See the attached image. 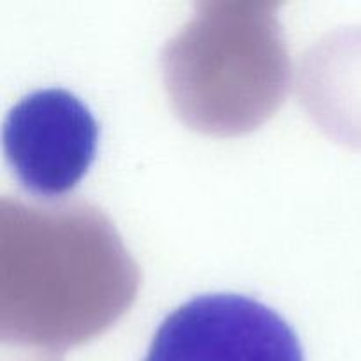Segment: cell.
<instances>
[{
  "label": "cell",
  "instance_id": "1",
  "mask_svg": "<svg viewBox=\"0 0 361 361\" xmlns=\"http://www.w3.org/2000/svg\"><path fill=\"white\" fill-rule=\"evenodd\" d=\"M145 361H303V349L270 307L249 296L214 293L169 314Z\"/></svg>",
  "mask_w": 361,
  "mask_h": 361
},
{
  "label": "cell",
  "instance_id": "2",
  "mask_svg": "<svg viewBox=\"0 0 361 361\" xmlns=\"http://www.w3.org/2000/svg\"><path fill=\"white\" fill-rule=\"evenodd\" d=\"M4 154L18 182L37 197H59L87 175L99 126L85 102L63 88L21 99L4 122Z\"/></svg>",
  "mask_w": 361,
  "mask_h": 361
}]
</instances>
